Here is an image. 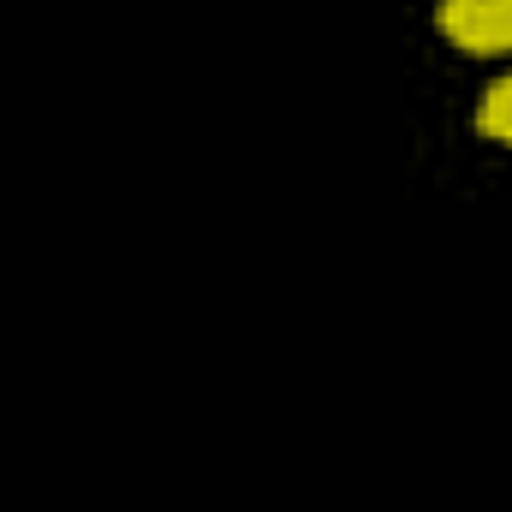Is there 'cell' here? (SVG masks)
Segmentation results:
<instances>
[{
	"label": "cell",
	"mask_w": 512,
	"mask_h": 512,
	"mask_svg": "<svg viewBox=\"0 0 512 512\" xmlns=\"http://www.w3.org/2000/svg\"><path fill=\"white\" fill-rule=\"evenodd\" d=\"M435 24L465 54H507L512 48V0H441Z\"/></svg>",
	"instance_id": "cell-1"
},
{
	"label": "cell",
	"mask_w": 512,
	"mask_h": 512,
	"mask_svg": "<svg viewBox=\"0 0 512 512\" xmlns=\"http://www.w3.org/2000/svg\"><path fill=\"white\" fill-rule=\"evenodd\" d=\"M477 131H483L489 143H507L512 149V72L483 90V102H477Z\"/></svg>",
	"instance_id": "cell-2"
}]
</instances>
